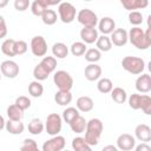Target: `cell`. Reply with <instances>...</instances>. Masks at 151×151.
Here are the masks:
<instances>
[{
	"instance_id": "1",
	"label": "cell",
	"mask_w": 151,
	"mask_h": 151,
	"mask_svg": "<svg viewBox=\"0 0 151 151\" xmlns=\"http://www.w3.org/2000/svg\"><path fill=\"white\" fill-rule=\"evenodd\" d=\"M127 37L130 42L137 47L138 50H147L151 45V28L147 27V29L144 32L140 27L134 26L127 32Z\"/></svg>"
},
{
	"instance_id": "2",
	"label": "cell",
	"mask_w": 151,
	"mask_h": 151,
	"mask_svg": "<svg viewBox=\"0 0 151 151\" xmlns=\"http://www.w3.org/2000/svg\"><path fill=\"white\" fill-rule=\"evenodd\" d=\"M104 125L100 119L92 118L88 122H86V129H85V140L90 146H96L99 143L100 136L103 133Z\"/></svg>"
},
{
	"instance_id": "3",
	"label": "cell",
	"mask_w": 151,
	"mask_h": 151,
	"mask_svg": "<svg viewBox=\"0 0 151 151\" xmlns=\"http://www.w3.org/2000/svg\"><path fill=\"white\" fill-rule=\"evenodd\" d=\"M122 66L126 72L137 76V74H142L143 73V71L145 68V61L139 57L127 55V57L123 58Z\"/></svg>"
},
{
	"instance_id": "4",
	"label": "cell",
	"mask_w": 151,
	"mask_h": 151,
	"mask_svg": "<svg viewBox=\"0 0 151 151\" xmlns=\"http://www.w3.org/2000/svg\"><path fill=\"white\" fill-rule=\"evenodd\" d=\"M53 83L60 91H71L73 86V78L64 70H59L53 76Z\"/></svg>"
},
{
	"instance_id": "5",
	"label": "cell",
	"mask_w": 151,
	"mask_h": 151,
	"mask_svg": "<svg viewBox=\"0 0 151 151\" xmlns=\"http://www.w3.org/2000/svg\"><path fill=\"white\" fill-rule=\"evenodd\" d=\"M63 127V118L58 113H51L47 116L46 122H45V130L47 134L50 136H55L59 134Z\"/></svg>"
},
{
	"instance_id": "6",
	"label": "cell",
	"mask_w": 151,
	"mask_h": 151,
	"mask_svg": "<svg viewBox=\"0 0 151 151\" xmlns=\"http://www.w3.org/2000/svg\"><path fill=\"white\" fill-rule=\"evenodd\" d=\"M58 13H59V19L64 24H71L77 15L76 7L70 4V2H60L58 7Z\"/></svg>"
},
{
	"instance_id": "7",
	"label": "cell",
	"mask_w": 151,
	"mask_h": 151,
	"mask_svg": "<svg viewBox=\"0 0 151 151\" xmlns=\"http://www.w3.org/2000/svg\"><path fill=\"white\" fill-rule=\"evenodd\" d=\"M77 20L84 27H96L97 24H98V17H97V14L93 11L88 9V8L80 9L77 13Z\"/></svg>"
},
{
	"instance_id": "8",
	"label": "cell",
	"mask_w": 151,
	"mask_h": 151,
	"mask_svg": "<svg viewBox=\"0 0 151 151\" xmlns=\"http://www.w3.org/2000/svg\"><path fill=\"white\" fill-rule=\"evenodd\" d=\"M31 51L35 57H44L47 53V42L42 35H35L32 38Z\"/></svg>"
},
{
	"instance_id": "9",
	"label": "cell",
	"mask_w": 151,
	"mask_h": 151,
	"mask_svg": "<svg viewBox=\"0 0 151 151\" xmlns=\"http://www.w3.org/2000/svg\"><path fill=\"white\" fill-rule=\"evenodd\" d=\"M66 145L65 138L63 136L55 134L51 139L46 140L42 145V151H61Z\"/></svg>"
},
{
	"instance_id": "10",
	"label": "cell",
	"mask_w": 151,
	"mask_h": 151,
	"mask_svg": "<svg viewBox=\"0 0 151 151\" xmlns=\"http://www.w3.org/2000/svg\"><path fill=\"white\" fill-rule=\"evenodd\" d=\"M0 71H1V74L5 76L6 78L13 79L19 74V66L13 60H5L0 65Z\"/></svg>"
},
{
	"instance_id": "11",
	"label": "cell",
	"mask_w": 151,
	"mask_h": 151,
	"mask_svg": "<svg viewBox=\"0 0 151 151\" xmlns=\"http://www.w3.org/2000/svg\"><path fill=\"white\" fill-rule=\"evenodd\" d=\"M136 146V139L130 133H122L117 138V149L123 151H130L134 149Z\"/></svg>"
},
{
	"instance_id": "12",
	"label": "cell",
	"mask_w": 151,
	"mask_h": 151,
	"mask_svg": "<svg viewBox=\"0 0 151 151\" xmlns=\"http://www.w3.org/2000/svg\"><path fill=\"white\" fill-rule=\"evenodd\" d=\"M111 42L114 46L122 47L124 45H126V42L129 41V37H127V32L124 28H114V31L111 33Z\"/></svg>"
},
{
	"instance_id": "13",
	"label": "cell",
	"mask_w": 151,
	"mask_h": 151,
	"mask_svg": "<svg viewBox=\"0 0 151 151\" xmlns=\"http://www.w3.org/2000/svg\"><path fill=\"white\" fill-rule=\"evenodd\" d=\"M84 76L88 81L98 80L100 78V76H101V67L99 65H97L96 63H91L90 65H87L85 67Z\"/></svg>"
},
{
	"instance_id": "14",
	"label": "cell",
	"mask_w": 151,
	"mask_h": 151,
	"mask_svg": "<svg viewBox=\"0 0 151 151\" xmlns=\"http://www.w3.org/2000/svg\"><path fill=\"white\" fill-rule=\"evenodd\" d=\"M136 90L142 93H147L151 91V77L147 73L139 76L136 80Z\"/></svg>"
},
{
	"instance_id": "15",
	"label": "cell",
	"mask_w": 151,
	"mask_h": 151,
	"mask_svg": "<svg viewBox=\"0 0 151 151\" xmlns=\"http://www.w3.org/2000/svg\"><path fill=\"white\" fill-rule=\"evenodd\" d=\"M134 136L138 140L147 143L151 140V127L146 124H139L134 129Z\"/></svg>"
},
{
	"instance_id": "16",
	"label": "cell",
	"mask_w": 151,
	"mask_h": 151,
	"mask_svg": "<svg viewBox=\"0 0 151 151\" xmlns=\"http://www.w3.org/2000/svg\"><path fill=\"white\" fill-rule=\"evenodd\" d=\"M98 28H99V31H100L103 34L107 35V34H111V33L114 31V28H116V22H114V20H113L112 18H110V17H104V18H101V19L98 21Z\"/></svg>"
},
{
	"instance_id": "17",
	"label": "cell",
	"mask_w": 151,
	"mask_h": 151,
	"mask_svg": "<svg viewBox=\"0 0 151 151\" xmlns=\"http://www.w3.org/2000/svg\"><path fill=\"white\" fill-rule=\"evenodd\" d=\"M123 7L127 11L143 9L149 6V0H119Z\"/></svg>"
},
{
	"instance_id": "18",
	"label": "cell",
	"mask_w": 151,
	"mask_h": 151,
	"mask_svg": "<svg viewBox=\"0 0 151 151\" xmlns=\"http://www.w3.org/2000/svg\"><path fill=\"white\" fill-rule=\"evenodd\" d=\"M80 38L85 44H93L98 38V31L96 27H84L80 31Z\"/></svg>"
},
{
	"instance_id": "19",
	"label": "cell",
	"mask_w": 151,
	"mask_h": 151,
	"mask_svg": "<svg viewBox=\"0 0 151 151\" xmlns=\"http://www.w3.org/2000/svg\"><path fill=\"white\" fill-rule=\"evenodd\" d=\"M76 106H77V109H78L79 111H81V112H90V111L93 109L94 103H93V100H92L91 97L81 96V97H79V98L77 99Z\"/></svg>"
},
{
	"instance_id": "20",
	"label": "cell",
	"mask_w": 151,
	"mask_h": 151,
	"mask_svg": "<svg viewBox=\"0 0 151 151\" xmlns=\"http://www.w3.org/2000/svg\"><path fill=\"white\" fill-rule=\"evenodd\" d=\"M5 129L11 134H21L25 130V125H24V123H21V120L8 119V122H6V124H5Z\"/></svg>"
},
{
	"instance_id": "21",
	"label": "cell",
	"mask_w": 151,
	"mask_h": 151,
	"mask_svg": "<svg viewBox=\"0 0 151 151\" xmlns=\"http://www.w3.org/2000/svg\"><path fill=\"white\" fill-rule=\"evenodd\" d=\"M54 100L60 106H66L72 101V93L71 91H58L54 94Z\"/></svg>"
},
{
	"instance_id": "22",
	"label": "cell",
	"mask_w": 151,
	"mask_h": 151,
	"mask_svg": "<svg viewBox=\"0 0 151 151\" xmlns=\"http://www.w3.org/2000/svg\"><path fill=\"white\" fill-rule=\"evenodd\" d=\"M52 53L54 58L58 59H64L68 54V47L64 42H55L52 46Z\"/></svg>"
},
{
	"instance_id": "23",
	"label": "cell",
	"mask_w": 151,
	"mask_h": 151,
	"mask_svg": "<svg viewBox=\"0 0 151 151\" xmlns=\"http://www.w3.org/2000/svg\"><path fill=\"white\" fill-rule=\"evenodd\" d=\"M70 127H71V130L73 131V132H76V133H83L84 131H85V129H86V120H85V118L84 117H81L80 114L76 118V119H73L70 124Z\"/></svg>"
},
{
	"instance_id": "24",
	"label": "cell",
	"mask_w": 151,
	"mask_h": 151,
	"mask_svg": "<svg viewBox=\"0 0 151 151\" xmlns=\"http://www.w3.org/2000/svg\"><path fill=\"white\" fill-rule=\"evenodd\" d=\"M96 45H97V48L100 51V52H109L111 48H112V42H111V39L103 34L100 37L97 38L96 40Z\"/></svg>"
},
{
	"instance_id": "25",
	"label": "cell",
	"mask_w": 151,
	"mask_h": 151,
	"mask_svg": "<svg viewBox=\"0 0 151 151\" xmlns=\"http://www.w3.org/2000/svg\"><path fill=\"white\" fill-rule=\"evenodd\" d=\"M111 98L117 104H124L126 101V99H127V94H126V91L124 88H122V87H113L111 90Z\"/></svg>"
},
{
	"instance_id": "26",
	"label": "cell",
	"mask_w": 151,
	"mask_h": 151,
	"mask_svg": "<svg viewBox=\"0 0 151 151\" xmlns=\"http://www.w3.org/2000/svg\"><path fill=\"white\" fill-rule=\"evenodd\" d=\"M44 129H45V125H44V123L39 118H33L28 123V132L31 134L38 136V134H40L44 131Z\"/></svg>"
},
{
	"instance_id": "27",
	"label": "cell",
	"mask_w": 151,
	"mask_h": 151,
	"mask_svg": "<svg viewBox=\"0 0 151 151\" xmlns=\"http://www.w3.org/2000/svg\"><path fill=\"white\" fill-rule=\"evenodd\" d=\"M28 93L34 98H40L44 93V86L39 80L31 81L28 85Z\"/></svg>"
},
{
	"instance_id": "28",
	"label": "cell",
	"mask_w": 151,
	"mask_h": 151,
	"mask_svg": "<svg viewBox=\"0 0 151 151\" xmlns=\"http://www.w3.org/2000/svg\"><path fill=\"white\" fill-rule=\"evenodd\" d=\"M6 113H7L8 119H11V120H21L22 117H24V111L21 109H19L15 104L9 105L7 107Z\"/></svg>"
},
{
	"instance_id": "29",
	"label": "cell",
	"mask_w": 151,
	"mask_h": 151,
	"mask_svg": "<svg viewBox=\"0 0 151 151\" xmlns=\"http://www.w3.org/2000/svg\"><path fill=\"white\" fill-rule=\"evenodd\" d=\"M72 149L76 151H90L91 146L87 144L85 138L83 137H76L72 140Z\"/></svg>"
},
{
	"instance_id": "30",
	"label": "cell",
	"mask_w": 151,
	"mask_h": 151,
	"mask_svg": "<svg viewBox=\"0 0 151 151\" xmlns=\"http://www.w3.org/2000/svg\"><path fill=\"white\" fill-rule=\"evenodd\" d=\"M40 65L51 74L55 70V67H57V59L54 57H50V55L45 57L44 55V58L40 61Z\"/></svg>"
},
{
	"instance_id": "31",
	"label": "cell",
	"mask_w": 151,
	"mask_h": 151,
	"mask_svg": "<svg viewBox=\"0 0 151 151\" xmlns=\"http://www.w3.org/2000/svg\"><path fill=\"white\" fill-rule=\"evenodd\" d=\"M41 20H42V22H44L45 25L51 26V25H54V24L57 22L58 17H57V13H55L53 9H48V8H47V9L42 13Z\"/></svg>"
},
{
	"instance_id": "32",
	"label": "cell",
	"mask_w": 151,
	"mask_h": 151,
	"mask_svg": "<svg viewBox=\"0 0 151 151\" xmlns=\"http://www.w3.org/2000/svg\"><path fill=\"white\" fill-rule=\"evenodd\" d=\"M14 44H15V40L14 39H6L1 44V51H2V53L5 55H7V57H14L15 55Z\"/></svg>"
},
{
	"instance_id": "33",
	"label": "cell",
	"mask_w": 151,
	"mask_h": 151,
	"mask_svg": "<svg viewBox=\"0 0 151 151\" xmlns=\"http://www.w3.org/2000/svg\"><path fill=\"white\" fill-rule=\"evenodd\" d=\"M86 50H87V47H86V44L84 41H76L70 47V51H71V53L74 57L84 55V53L86 52Z\"/></svg>"
},
{
	"instance_id": "34",
	"label": "cell",
	"mask_w": 151,
	"mask_h": 151,
	"mask_svg": "<svg viewBox=\"0 0 151 151\" xmlns=\"http://www.w3.org/2000/svg\"><path fill=\"white\" fill-rule=\"evenodd\" d=\"M97 88L100 93H110L111 90L113 88V84H112L111 79L101 78V79H99V81L97 84Z\"/></svg>"
},
{
	"instance_id": "35",
	"label": "cell",
	"mask_w": 151,
	"mask_h": 151,
	"mask_svg": "<svg viewBox=\"0 0 151 151\" xmlns=\"http://www.w3.org/2000/svg\"><path fill=\"white\" fill-rule=\"evenodd\" d=\"M84 55H85L86 61H88V63H97L101 58V52L98 48H88V50H86Z\"/></svg>"
},
{
	"instance_id": "36",
	"label": "cell",
	"mask_w": 151,
	"mask_h": 151,
	"mask_svg": "<svg viewBox=\"0 0 151 151\" xmlns=\"http://www.w3.org/2000/svg\"><path fill=\"white\" fill-rule=\"evenodd\" d=\"M78 116H79V110H78L77 107H67L66 110H64L61 118H63L67 124H70V123H71L73 119H76Z\"/></svg>"
},
{
	"instance_id": "37",
	"label": "cell",
	"mask_w": 151,
	"mask_h": 151,
	"mask_svg": "<svg viewBox=\"0 0 151 151\" xmlns=\"http://www.w3.org/2000/svg\"><path fill=\"white\" fill-rule=\"evenodd\" d=\"M50 73L40 65V63L33 68V77L35 78V80H39V81H42V80H46L48 78Z\"/></svg>"
},
{
	"instance_id": "38",
	"label": "cell",
	"mask_w": 151,
	"mask_h": 151,
	"mask_svg": "<svg viewBox=\"0 0 151 151\" xmlns=\"http://www.w3.org/2000/svg\"><path fill=\"white\" fill-rule=\"evenodd\" d=\"M140 110L145 114H151V97L147 94H142V100H140Z\"/></svg>"
},
{
	"instance_id": "39",
	"label": "cell",
	"mask_w": 151,
	"mask_h": 151,
	"mask_svg": "<svg viewBox=\"0 0 151 151\" xmlns=\"http://www.w3.org/2000/svg\"><path fill=\"white\" fill-rule=\"evenodd\" d=\"M129 21L133 26H138L143 22V14L138 11H130L129 13Z\"/></svg>"
},
{
	"instance_id": "40",
	"label": "cell",
	"mask_w": 151,
	"mask_h": 151,
	"mask_svg": "<svg viewBox=\"0 0 151 151\" xmlns=\"http://www.w3.org/2000/svg\"><path fill=\"white\" fill-rule=\"evenodd\" d=\"M46 9H47V7H45V6H44L41 2H39L38 0H34V1L32 2V5H31V11H32L33 15H35V17H41L42 13H44Z\"/></svg>"
},
{
	"instance_id": "41",
	"label": "cell",
	"mask_w": 151,
	"mask_h": 151,
	"mask_svg": "<svg viewBox=\"0 0 151 151\" xmlns=\"http://www.w3.org/2000/svg\"><path fill=\"white\" fill-rule=\"evenodd\" d=\"M140 100H142V94L132 93L129 97V106L133 110H140Z\"/></svg>"
},
{
	"instance_id": "42",
	"label": "cell",
	"mask_w": 151,
	"mask_h": 151,
	"mask_svg": "<svg viewBox=\"0 0 151 151\" xmlns=\"http://www.w3.org/2000/svg\"><path fill=\"white\" fill-rule=\"evenodd\" d=\"M20 150L21 151H35V150H38V144L34 139L26 138L24 140L22 145L20 146Z\"/></svg>"
},
{
	"instance_id": "43",
	"label": "cell",
	"mask_w": 151,
	"mask_h": 151,
	"mask_svg": "<svg viewBox=\"0 0 151 151\" xmlns=\"http://www.w3.org/2000/svg\"><path fill=\"white\" fill-rule=\"evenodd\" d=\"M28 50V46H27V42L24 41V40H15V44H14V52H15V55H21V54H25Z\"/></svg>"
},
{
	"instance_id": "44",
	"label": "cell",
	"mask_w": 151,
	"mask_h": 151,
	"mask_svg": "<svg viewBox=\"0 0 151 151\" xmlns=\"http://www.w3.org/2000/svg\"><path fill=\"white\" fill-rule=\"evenodd\" d=\"M19 109H21L22 111L27 110L29 106H31V99L26 96H20L15 99V103H14Z\"/></svg>"
},
{
	"instance_id": "45",
	"label": "cell",
	"mask_w": 151,
	"mask_h": 151,
	"mask_svg": "<svg viewBox=\"0 0 151 151\" xmlns=\"http://www.w3.org/2000/svg\"><path fill=\"white\" fill-rule=\"evenodd\" d=\"M29 7V0H14V8L18 12H24Z\"/></svg>"
},
{
	"instance_id": "46",
	"label": "cell",
	"mask_w": 151,
	"mask_h": 151,
	"mask_svg": "<svg viewBox=\"0 0 151 151\" xmlns=\"http://www.w3.org/2000/svg\"><path fill=\"white\" fill-rule=\"evenodd\" d=\"M134 149H136V151H151V146L147 145V144L144 143V142H142L140 145L134 146Z\"/></svg>"
},
{
	"instance_id": "47",
	"label": "cell",
	"mask_w": 151,
	"mask_h": 151,
	"mask_svg": "<svg viewBox=\"0 0 151 151\" xmlns=\"http://www.w3.org/2000/svg\"><path fill=\"white\" fill-rule=\"evenodd\" d=\"M7 35V26H6V22L0 25V39L5 38Z\"/></svg>"
},
{
	"instance_id": "48",
	"label": "cell",
	"mask_w": 151,
	"mask_h": 151,
	"mask_svg": "<svg viewBox=\"0 0 151 151\" xmlns=\"http://www.w3.org/2000/svg\"><path fill=\"white\" fill-rule=\"evenodd\" d=\"M107 150L117 151V147H116V146H113V145H107V146H104V147H103V151H107Z\"/></svg>"
},
{
	"instance_id": "49",
	"label": "cell",
	"mask_w": 151,
	"mask_h": 151,
	"mask_svg": "<svg viewBox=\"0 0 151 151\" xmlns=\"http://www.w3.org/2000/svg\"><path fill=\"white\" fill-rule=\"evenodd\" d=\"M5 124H6V122H5V119H4V117L0 114V131L5 127Z\"/></svg>"
},
{
	"instance_id": "50",
	"label": "cell",
	"mask_w": 151,
	"mask_h": 151,
	"mask_svg": "<svg viewBox=\"0 0 151 151\" xmlns=\"http://www.w3.org/2000/svg\"><path fill=\"white\" fill-rule=\"evenodd\" d=\"M8 1L9 0H0V8H4L8 5Z\"/></svg>"
},
{
	"instance_id": "51",
	"label": "cell",
	"mask_w": 151,
	"mask_h": 151,
	"mask_svg": "<svg viewBox=\"0 0 151 151\" xmlns=\"http://www.w3.org/2000/svg\"><path fill=\"white\" fill-rule=\"evenodd\" d=\"M38 1L41 2V4H42L45 7H47V8H48V6H51V5H50V0H38Z\"/></svg>"
},
{
	"instance_id": "52",
	"label": "cell",
	"mask_w": 151,
	"mask_h": 151,
	"mask_svg": "<svg viewBox=\"0 0 151 151\" xmlns=\"http://www.w3.org/2000/svg\"><path fill=\"white\" fill-rule=\"evenodd\" d=\"M61 2V0H50V5L54 6V5H59Z\"/></svg>"
},
{
	"instance_id": "53",
	"label": "cell",
	"mask_w": 151,
	"mask_h": 151,
	"mask_svg": "<svg viewBox=\"0 0 151 151\" xmlns=\"http://www.w3.org/2000/svg\"><path fill=\"white\" fill-rule=\"evenodd\" d=\"M2 24H5V19L2 15H0V25H2Z\"/></svg>"
},
{
	"instance_id": "54",
	"label": "cell",
	"mask_w": 151,
	"mask_h": 151,
	"mask_svg": "<svg viewBox=\"0 0 151 151\" xmlns=\"http://www.w3.org/2000/svg\"><path fill=\"white\" fill-rule=\"evenodd\" d=\"M84 1H92V0H84Z\"/></svg>"
},
{
	"instance_id": "55",
	"label": "cell",
	"mask_w": 151,
	"mask_h": 151,
	"mask_svg": "<svg viewBox=\"0 0 151 151\" xmlns=\"http://www.w3.org/2000/svg\"><path fill=\"white\" fill-rule=\"evenodd\" d=\"M0 80H1V73H0Z\"/></svg>"
}]
</instances>
